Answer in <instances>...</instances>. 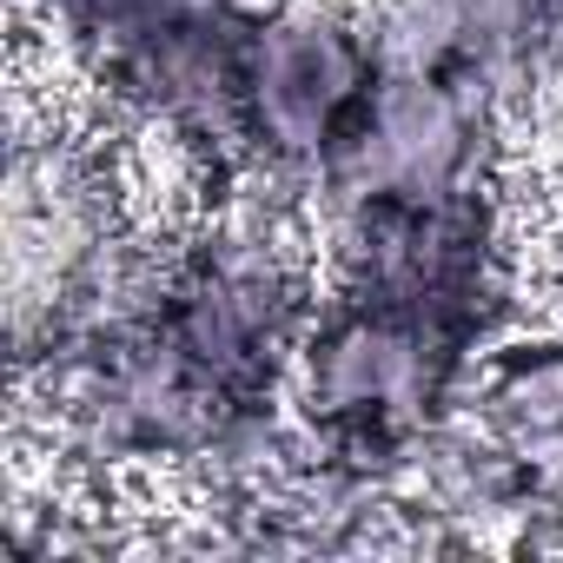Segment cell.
Segmentation results:
<instances>
[{
	"instance_id": "obj_9",
	"label": "cell",
	"mask_w": 563,
	"mask_h": 563,
	"mask_svg": "<svg viewBox=\"0 0 563 563\" xmlns=\"http://www.w3.org/2000/svg\"><path fill=\"white\" fill-rule=\"evenodd\" d=\"M530 8L543 14V27L556 34V47H563V0H530Z\"/></svg>"
},
{
	"instance_id": "obj_8",
	"label": "cell",
	"mask_w": 563,
	"mask_h": 563,
	"mask_svg": "<svg viewBox=\"0 0 563 563\" xmlns=\"http://www.w3.org/2000/svg\"><path fill=\"white\" fill-rule=\"evenodd\" d=\"M27 8H41L47 21H60L80 47H100V41H113L120 27H133V21H146V14H159V8H173V0H27Z\"/></svg>"
},
{
	"instance_id": "obj_6",
	"label": "cell",
	"mask_w": 563,
	"mask_h": 563,
	"mask_svg": "<svg viewBox=\"0 0 563 563\" xmlns=\"http://www.w3.org/2000/svg\"><path fill=\"white\" fill-rule=\"evenodd\" d=\"M471 411L523 457V471L563 464V332L490 358Z\"/></svg>"
},
{
	"instance_id": "obj_3",
	"label": "cell",
	"mask_w": 563,
	"mask_h": 563,
	"mask_svg": "<svg viewBox=\"0 0 563 563\" xmlns=\"http://www.w3.org/2000/svg\"><path fill=\"white\" fill-rule=\"evenodd\" d=\"M325 232L339 292L391 299L464 332L471 345H484L510 312V245L490 186L325 206Z\"/></svg>"
},
{
	"instance_id": "obj_2",
	"label": "cell",
	"mask_w": 563,
	"mask_h": 563,
	"mask_svg": "<svg viewBox=\"0 0 563 563\" xmlns=\"http://www.w3.org/2000/svg\"><path fill=\"white\" fill-rule=\"evenodd\" d=\"M378 80L385 67H378V47L358 8H345V0H278V8H258L232 173L265 179L292 206L319 199Z\"/></svg>"
},
{
	"instance_id": "obj_7",
	"label": "cell",
	"mask_w": 563,
	"mask_h": 563,
	"mask_svg": "<svg viewBox=\"0 0 563 563\" xmlns=\"http://www.w3.org/2000/svg\"><path fill=\"white\" fill-rule=\"evenodd\" d=\"M385 74H464V0H358Z\"/></svg>"
},
{
	"instance_id": "obj_5",
	"label": "cell",
	"mask_w": 563,
	"mask_h": 563,
	"mask_svg": "<svg viewBox=\"0 0 563 563\" xmlns=\"http://www.w3.org/2000/svg\"><path fill=\"white\" fill-rule=\"evenodd\" d=\"M497 153L504 100L490 87L464 74H385L319 186V212L352 199H431L490 186Z\"/></svg>"
},
{
	"instance_id": "obj_4",
	"label": "cell",
	"mask_w": 563,
	"mask_h": 563,
	"mask_svg": "<svg viewBox=\"0 0 563 563\" xmlns=\"http://www.w3.org/2000/svg\"><path fill=\"white\" fill-rule=\"evenodd\" d=\"M252 0H173V8L87 47L93 87L133 133L192 146L219 179L239 166V100L252 60Z\"/></svg>"
},
{
	"instance_id": "obj_1",
	"label": "cell",
	"mask_w": 563,
	"mask_h": 563,
	"mask_svg": "<svg viewBox=\"0 0 563 563\" xmlns=\"http://www.w3.org/2000/svg\"><path fill=\"white\" fill-rule=\"evenodd\" d=\"M471 358L477 345L424 312L365 292H332L312 312V332L292 365L306 438L398 484L418 438L457 411Z\"/></svg>"
}]
</instances>
